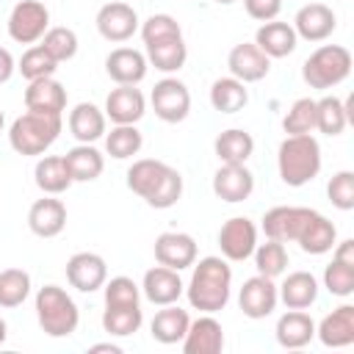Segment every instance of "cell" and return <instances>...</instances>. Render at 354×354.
I'll use <instances>...</instances> for the list:
<instances>
[{"instance_id":"46","label":"cell","mask_w":354,"mask_h":354,"mask_svg":"<svg viewBox=\"0 0 354 354\" xmlns=\"http://www.w3.org/2000/svg\"><path fill=\"white\" fill-rule=\"evenodd\" d=\"M326 196L337 210H354V171L343 169L326 183Z\"/></svg>"},{"instance_id":"14","label":"cell","mask_w":354,"mask_h":354,"mask_svg":"<svg viewBox=\"0 0 354 354\" xmlns=\"http://www.w3.org/2000/svg\"><path fill=\"white\" fill-rule=\"evenodd\" d=\"M337 17L326 3H307L293 17V30L304 41H324L335 33Z\"/></svg>"},{"instance_id":"39","label":"cell","mask_w":354,"mask_h":354,"mask_svg":"<svg viewBox=\"0 0 354 354\" xmlns=\"http://www.w3.org/2000/svg\"><path fill=\"white\" fill-rule=\"evenodd\" d=\"M254 268H257V274H263V277H268V279H277V277H282L285 274V268H288V249H285V243H279V241H266V243H257L254 246Z\"/></svg>"},{"instance_id":"30","label":"cell","mask_w":354,"mask_h":354,"mask_svg":"<svg viewBox=\"0 0 354 354\" xmlns=\"http://www.w3.org/2000/svg\"><path fill=\"white\" fill-rule=\"evenodd\" d=\"M144 50H147V64L166 75L183 69L185 58H188V47L183 41V36H166V39L149 41V44H144Z\"/></svg>"},{"instance_id":"5","label":"cell","mask_w":354,"mask_h":354,"mask_svg":"<svg viewBox=\"0 0 354 354\" xmlns=\"http://www.w3.org/2000/svg\"><path fill=\"white\" fill-rule=\"evenodd\" d=\"M36 321L44 335L69 337L80 324V310L61 285H44L36 293Z\"/></svg>"},{"instance_id":"43","label":"cell","mask_w":354,"mask_h":354,"mask_svg":"<svg viewBox=\"0 0 354 354\" xmlns=\"http://www.w3.org/2000/svg\"><path fill=\"white\" fill-rule=\"evenodd\" d=\"M282 130L288 136H304V133H313L315 130V100L310 97H301L296 100L288 113L282 116Z\"/></svg>"},{"instance_id":"40","label":"cell","mask_w":354,"mask_h":354,"mask_svg":"<svg viewBox=\"0 0 354 354\" xmlns=\"http://www.w3.org/2000/svg\"><path fill=\"white\" fill-rule=\"evenodd\" d=\"M30 296V274L25 268L0 271V307H19Z\"/></svg>"},{"instance_id":"29","label":"cell","mask_w":354,"mask_h":354,"mask_svg":"<svg viewBox=\"0 0 354 354\" xmlns=\"http://www.w3.org/2000/svg\"><path fill=\"white\" fill-rule=\"evenodd\" d=\"M69 133L77 144H94L105 136V111H100L94 102H77L69 111Z\"/></svg>"},{"instance_id":"18","label":"cell","mask_w":354,"mask_h":354,"mask_svg":"<svg viewBox=\"0 0 354 354\" xmlns=\"http://www.w3.org/2000/svg\"><path fill=\"white\" fill-rule=\"evenodd\" d=\"M155 260L174 271L191 268L196 263V241L188 232H160L155 238Z\"/></svg>"},{"instance_id":"52","label":"cell","mask_w":354,"mask_h":354,"mask_svg":"<svg viewBox=\"0 0 354 354\" xmlns=\"http://www.w3.org/2000/svg\"><path fill=\"white\" fill-rule=\"evenodd\" d=\"M6 337H8V326H6V321H3V315H0V346L6 343Z\"/></svg>"},{"instance_id":"2","label":"cell","mask_w":354,"mask_h":354,"mask_svg":"<svg viewBox=\"0 0 354 354\" xmlns=\"http://www.w3.org/2000/svg\"><path fill=\"white\" fill-rule=\"evenodd\" d=\"M188 296V304L199 313H218L227 307L232 293V268L224 257H202L194 263L191 279L183 290Z\"/></svg>"},{"instance_id":"24","label":"cell","mask_w":354,"mask_h":354,"mask_svg":"<svg viewBox=\"0 0 354 354\" xmlns=\"http://www.w3.org/2000/svg\"><path fill=\"white\" fill-rule=\"evenodd\" d=\"M318 340L326 348H346L354 343V307L351 304H340L335 307L329 315L321 318V324L315 326Z\"/></svg>"},{"instance_id":"9","label":"cell","mask_w":354,"mask_h":354,"mask_svg":"<svg viewBox=\"0 0 354 354\" xmlns=\"http://www.w3.org/2000/svg\"><path fill=\"white\" fill-rule=\"evenodd\" d=\"M313 207H299V205H277L271 210H266L263 216V232L271 241L288 243V241H299V235L304 232L307 221L313 218Z\"/></svg>"},{"instance_id":"25","label":"cell","mask_w":354,"mask_h":354,"mask_svg":"<svg viewBox=\"0 0 354 354\" xmlns=\"http://www.w3.org/2000/svg\"><path fill=\"white\" fill-rule=\"evenodd\" d=\"M296 30L293 25L288 22H279V19H268L257 28L254 33V44L268 55V58H288L293 50H296Z\"/></svg>"},{"instance_id":"47","label":"cell","mask_w":354,"mask_h":354,"mask_svg":"<svg viewBox=\"0 0 354 354\" xmlns=\"http://www.w3.org/2000/svg\"><path fill=\"white\" fill-rule=\"evenodd\" d=\"M166 36H183V28H180V22L171 14H152L149 19L141 22V39H144V44L158 41V39H166Z\"/></svg>"},{"instance_id":"50","label":"cell","mask_w":354,"mask_h":354,"mask_svg":"<svg viewBox=\"0 0 354 354\" xmlns=\"http://www.w3.org/2000/svg\"><path fill=\"white\" fill-rule=\"evenodd\" d=\"M332 249H335V254H332L335 260H340V263H346V266H354V241H351V238L335 243Z\"/></svg>"},{"instance_id":"1","label":"cell","mask_w":354,"mask_h":354,"mask_svg":"<svg viewBox=\"0 0 354 354\" xmlns=\"http://www.w3.org/2000/svg\"><path fill=\"white\" fill-rule=\"evenodd\" d=\"M127 188L149 207L166 210L183 196V174L155 158H141L127 169Z\"/></svg>"},{"instance_id":"10","label":"cell","mask_w":354,"mask_h":354,"mask_svg":"<svg viewBox=\"0 0 354 354\" xmlns=\"http://www.w3.org/2000/svg\"><path fill=\"white\" fill-rule=\"evenodd\" d=\"M257 246V227L252 218L246 216H232L221 224L218 230V249H221V257L230 260V263H241L246 257H252Z\"/></svg>"},{"instance_id":"44","label":"cell","mask_w":354,"mask_h":354,"mask_svg":"<svg viewBox=\"0 0 354 354\" xmlns=\"http://www.w3.org/2000/svg\"><path fill=\"white\" fill-rule=\"evenodd\" d=\"M102 290H105V307L141 304V285H136L130 277H111L105 279Z\"/></svg>"},{"instance_id":"11","label":"cell","mask_w":354,"mask_h":354,"mask_svg":"<svg viewBox=\"0 0 354 354\" xmlns=\"http://www.w3.org/2000/svg\"><path fill=\"white\" fill-rule=\"evenodd\" d=\"M97 30L105 41H113V44H122L127 41L136 30H138V14L133 6L122 3V0H111L105 3L100 11H97Z\"/></svg>"},{"instance_id":"53","label":"cell","mask_w":354,"mask_h":354,"mask_svg":"<svg viewBox=\"0 0 354 354\" xmlns=\"http://www.w3.org/2000/svg\"><path fill=\"white\" fill-rule=\"evenodd\" d=\"M3 127H6V116H3V111H0V133H3Z\"/></svg>"},{"instance_id":"3","label":"cell","mask_w":354,"mask_h":354,"mask_svg":"<svg viewBox=\"0 0 354 354\" xmlns=\"http://www.w3.org/2000/svg\"><path fill=\"white\" fill-rule=\"evenodd\" d=\"M277 169L285 185L301 188L313 183L321 171V147L318 141L304 133V136H285V141L277 149Z\"/></svg>"},{"instance_id":"8","label":"cell","mask_w":354,"mask_h":354,"mask_svg":"<svg viewBox=\"0 0 354 354\" xmlns=\"http://www.w3.org/2000/svg\"><path fill=\"white\" fill-rule=\"evenodd\" d=\"M152 111L160 122L166 124H177L191 113V91L183 80L177 77H163L155 83L152 94H149Z\"/></svg>"},{"instance_id":"16","label":"cell","mask_w":354,"mask_h":354,"mask_svg":"<svg viewBox=\"0 0 354 354\" xmlns=\"http://www.w3.org/2000/svg\"><path fill=\"white\" fill-rule=\"evenodd\" d=\"M254 191V174L246 169V163H221L213 174V194L221 202H243Z\"/></svg>"},{"instance_id":"33","label":"cell","mask_w":354,"mask_h":354,"mask_svg":"<svg viewBox=\"0 0 354 354\" xmlns=\"http://www.w3.org/2000/svg\"><path fill=\"white\" fill-rule=\"evenodd\" d=\"M213 152L221 163H246L254 152V138H252V133H246L241 127H230L216 136Z\"/></svg>"},{"instance_id":"32","label":"cell","mask_w":354,"mask_h":354,"mask_svg":"<svg viewBox=\"0 0 354 354\" xmlns=\"http://www.w3.org/2000/svg\"><path fill=\"white\" fill-rule=\"evenodd\" d=\"M33 180H36L41 194H50V196L64 194L72 185V177H69V169L64 163V155H44V158H39L36 169H33Z\"/></svg>"},{"instance_id":"36","label":"cell","mask_w":354,"mask_h":354,"mask_svg":"<svg viewBox=\"0 0 354 354\" xmlns=\"http://www.w3.org/2000/svg\"><path fill=\"white\" fill-rule=\"evenodd\" d=\"M351 119V100L343 102L337 97H321L315 100V130L324 136H340Z\"/></svg>"},{"instance_id":"13","label":"cell","mask_w":354,"mask_h":354,"mask_svg":"<svg viewBox=\"0 0 354 354\" xmlns=\"http://www.w3.org/2000/svg\"><path fill=\"white\" fill-rule=\"evenodd\" d=\"M108 266L97 252H75L66 260V282L80 293H94L105 285Z\"/></svg>"},{"instance_id":"7","label":"cell","mask_w":354,"mask_h":354,"mask_svg":"<svg viewBox=\"0 0 354 354\" xmlns=\"http://www.w3.org/2000/svg\"><path fill=\"white\" fill-rule=\"evenodd\" d=\"M6 28L17 44H36L50 28V11L39 0H19L11 8Z\"/></svg>"},{"instance_id":"20","label":"cell","mask_w":354,"mask_h":354,"mask_svg":"<svg viewBox=\"0 0 354 354\" xmlns=\"http://www.w3.org/2000/svg\"><path fill=\"white\" fill-rule=\"evenodd\" d=\"M183 290H185V285H183V279H180V271L166 268V266H160V263H158L155 268H149V271L144 274V279H141V293H144V299L152 301V304H158V307L174 304V301L183 296Z\"/></svg>"},{"instance_id":"28","label":"cell","mask_w":354,"mask_h":354,"mask_svg":"<svg viewBox=\"0 0 354 354\" xmlns=\"http://www.w3.org/2000/svg\"><path fill=\"white\" fill-rule=\"evenodd\" d=\"M277 293L288 310H307L318 299V279L310 271H293L282 279Z\"/></svg>"},{"instance_id":"41","label":"cell","mask_w":354,"mask_h":354,"mask_svg":"<svg viewBox=\"0 0 354 354\" xmlns=\"http://www.w3.org/2000/svg\"><path fill=\"white\" fill-rule=\"evenodd\" d=\"M17 69L30 83V80H39V77H53L55 69H58V61H53L41 44H30L22 53V58L17 61Z\"/></svg>"},{"instance_id":"17","label":"cell","mask_w":354,"mask_h":354,"mask_svg":"<svg viewBox=\"0 0 354 354\" xmlns=\"http://www.w3.org/2000/svg\"><path fill=\"white\" fill-rule=\"evenodd\" d=\"M147 55L133 47H116L105 58V72L116 86H138L147 77Z\"/></svg>"},{"instance_id":"22","label":"cell","mask_w":354,"mask_h":354,"mask_svg":"<svg viewBox=\"0 0 354 354\" xmlns=\"http://www.w3.org/2000/svg\"><path fill=\"white\" fill-rule=\"evenodd\" d=\"M147 113V100L136 86H116L105 97V119L113 124H136Z\"/></svg>"},{"instance_id":"26","label":"cell","mask_w":354,"mask_h":354,"mask_svg":"<svg viewBox=\"0 0 354 354\" xmlns=\"http://www.w3.org/2000/svg\"><path fill=\"white\" fill-rule=\"evenodd\" d=\"M188 324H191L188 310L177 307V301L174 304H163V310H158L152 324H149V335H152V340H158L163 346H174V343H180L185 337Z\"/></svg>"},{"instance_id":"15","label":"cell","mask_w":354,"mask_h":354,"mask_svg":"<svg viewBox=\"0 0 354 354\" xmlns=\"http://www.w3.org/2000/svg\"><path fill=\"white\" fill-rule=\"evenodd\" d=\"M227 66H230V75L238 77L241 83H257V80H263L268 75L271 58L254 41H241V44H235L230 50Z\"/></svg>"},{"instance_id":"45","label":"cell","mask_w":354,"mask_h":354,"mask_svg":"<svg viewBox=\"0 0 354 354\" xmlns=\"http://www.w3.org/2000/svg\"><path fill=\"white\" fill-rule=\"evenodd\" d=\"M324 288L340 299L351 296L354 293V266H346L332 257V263L324 268Z\"/></svg>"},{"instance_id":"51","label":"cell","mask_w":354,"mask_h":354,"mask_svg":"<svg viewBox=\"0 0 354 354\" xmlns=\"http://www.w3.org/2000/svg\"><path fill=\"white\" fill-rule=\"evenodd\" d=\"M88 351H111V354H122V346H116V343H94Z\"/></svg>"},{"instance_id":"38","label":"cell","mask_w":354,"mask_h":354,"mask_svg":"<svg viewBox=\"0 0 354 354\" xmlns=\"http://www.w3.org/2000/svg\"><path fill=\"white\" fill-rule=\"evenodd\" d=\"M144 324L141 304H127V307H105L102 313V329L111 337H127L136 335Z\"/></svg>"},{"instance_id":"12","label":"cell","mask_w":354,"mask_h":354,"mask_svg":"<svg viewBox=\"0 0 354 354\" xmlns=\"http://www.w3.org/2000/svg\"><path fill=\"white\" fill-rule=\"evenodd\" d=\"M277 301H279V293H277V285L274 279L263 277V274H254L243 282L241 293H238V307L246 318L252 321H260L266 315H271L277 310Z\"/></svg>"},{"instance_id":"19","label":"cell","mask_w":354,"mask_h":354,"mask_svg":"<svg viewBox=\"0 0 354 354\" xmlns=\"http://www.w3.org/2000/svg\"><path fill=\"white\" fill-rule=\"evenodd\" d=\"M28 227L36 238H55L66 227V205L50 194L36 199L28 210Z\"/></svg>"},{"instance_id":"27","label":"cell","mask_w":354,"mask_h":354,"mask_svg":"<svg viewBox=\"0 0 354 354\" xmlns=\"http://www.w3.org/2000/svg\"><path fill=\"white\" fill-rule=\"evenodd\" d=\"M274 335L282 348H304L315 337V321L304 310H288L279 315Z\"/></svg>"},{"instance_id":"48","label":"cell","mask_w":354,"mask_h":354,"mask_svg":"<svg viewBox=\"0 0 354 354\" xmlns=\"http://www.w3.org/2000/svg\"><path fill=\"white\" fill-rule=\"evenodd\" d=\"M243 8L252 19L268 22V19H277V14L282 11V0H243Z\"/></svg>"},{"instance_id":"37","label":"cell","mask_w":354,"mask_h":354,"mask_svg":"<svg viewBox=\"0 0 354 354\" xmlns=\"http://www.w3.org/2000/svg\"><path fill=\"white\" fill-rule=\"evenodd\" d=\"M144 147V136L136 124H113L111 133H105V152L116 160H127L138 155Z\"/></svg>"},{"instance_id":"54","label":"cell","mask_w":354,"mask_h":354,"mask_svg":"<svg viewBox=\"0 0 354 354\" xmlns=\"http://www.w3.org/2000/svg\"><path fill=\"white\" fill-rule=\"evenodd\" d=\"M218 6H230V3H235V0H216Z\"/></svg>"},{"instance_id":"21","label":"cell","mask_w":354,"mask_h":354,"mask_svg":"<svg viewBox=\"0 0 354 354\" xmlns=\"http://www.w3.org/2000/svg\"><path fill=\"white\" fill-rule=\"evenodd\" d=\"M180 343L185 354H218L224 348V329L213 313H205L188 324V332Z\"/></svg>"},{"instance_id":"34","label":"cell","mask_w":354,"mask_h":354,"mask_svg":"<svg viewBox=\"0 0 354 354\" xmlns=\"http://www.w3.org/2000/svg\"><path fill=\"white\" fill-rule=\"evenodd\" d=\"M296 243L301 246L304 254H326V252H332V246L337 243V230H335V224H332L326 216H321V213L315 210Z\"/></svg>"},{"instance_id":"4","label":"cell","mask_w":354,"mask_h":354,"mask_svg":"<svg viewBox=\"0 0 354 354\" xmlns=\"http://www.w3.org/2000/svg\"><path fill=\"white\" fill-rule=\"evenodd\" d=\"M61 116L25 111L8 127V144L19 155H44L61 136Z\"/></svg>"},{"instance_id":"42","label":"cell","mask_w":354,"mask_h":354,"mask_svg":"<svg viewBox=\"0 0 354 354\" xmlns=\"http://www.w3.org/2000/svg\"><path fill=\"white\" fill-rule=\"evenodd\" d=\"M41 47L47 50V55L58 64L75 58L77 53V33L72 28H64V25H55V28H47V33L41 36Z\"/></svg>"},{"instance_id":"6","label":"cell","mask_w":354,"mask_h":354,"mask_svg":"<svg viewBox=\"0 0 354 354\" xmlns=\"http://www.w3.org/2000/svg\"><path fill=\"white\" fill-rule=\"evenodd\" d=\"M348 75H351V53L343 44H324L301 64L304 83L321 91L343 83Z\"/></svg>"},{"instance_id":"31","label":"cell","mask_w":354,"mask_h":354,"mask_svg":"<svg viewBox=\"0 0 354 354\" xmlns=\"http://www.w3.org/2000/svg\"><path fill=\"white\" fill-rule=\"evenodd\" d=\"M64 163H66V169H69L72 183H91V180H97V177L102 174V169H105L102 152H100L97 147H91V144H77V147H72V149L64 155Z\"/></svg>"},{"instance_id":"35","label":"cell","mask_w":354,"mask_h":354,"mask_svg":"<svg viewBox=\"0 0 354 354\" xmlns=\"http://www.w3.org/2000/svg\"><path fill=\"white\" fill-rule=\"evenodd\" d=\"M249 102V88L246 83H241L238 77H218L213 80L210 86V105L218 111V113H238L243 111Z\"/></svg>"},{"instance_id":"23","label":"cell","mask_w":354,"mask_h":354,"mask_svg":"<svg viewBox=\"0 0 354 354\" xmlns=\"http://www.w3.org/2000/svg\"><path fill=\"white\" fill-rule=\"evenodd\" d=\"M25 108L33 111V113L61 116L66 111V88L55 77L30 80L28 88H25Z\"/></svg>"},{"instance_id":"49","label":"cell","mask_w":354,"mask_h":354,"mask_svg":"<svg viewBox=\"0 0 354 354\" xmlns=\"http://www.w3.org/2000/svg\"><path fill=\"white\" fill-rule=\"evenodd\" d=\"M14 72H17V61H14V55H11L6 47H0V86L8 83Z\"/></svg>"}]
</instances>
